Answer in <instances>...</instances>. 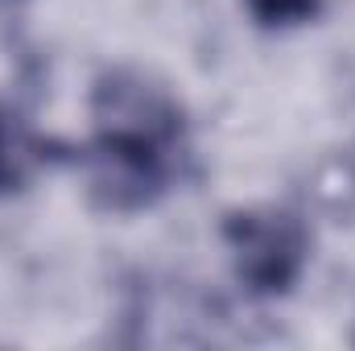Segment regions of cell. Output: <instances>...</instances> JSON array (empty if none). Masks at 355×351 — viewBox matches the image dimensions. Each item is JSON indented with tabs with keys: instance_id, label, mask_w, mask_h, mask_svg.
Returning a JSON list of instances; mask_svg holds the SVG:
<instances>
[{
	"instance_id": "cell-1",
	"label": "cell",
	"mask_w": 355,
	"mask_h": 351,
	"mask_svg": "<svg viewBox=\"0 0 355 351\" xmlns=\"http://www.w3.org/2000/svg\"><path fill=\"white\" fill-rule=\"evenodd\" d=\"M223 240L236 264V277L261 298L289 293L310 252L306 228L289 211H277V207H252V211L227 215Z\"/></svg>"
},
{
	"instance_id": "cell-5",
	"label": "cell",
	"mask_w": 355,
	"mask_h": 351,
	"mask_svg": "<svg viewBox=\"0 0 355 351\" xmlns=\"http://www.w3.org/2000/svg\"><path fill=\"white\" fill-rule=\"evenodd\" d=\"M17 178V166H12V149H8V141H4V132H0V186H8Z\"/></svg>"
},
{
	"instance_id": "cell-2",
	"label": "cell",
	"mask_w": 355,
	"mask_h": 351,
	"mask_svg": "<svg viewBox=\"0 0 355 351\" xmlns=\"http://www.w3.org/2000/svg\"><path fill=\"white\" fill-rule=\"evenodd\" d=\"M95 137L116 145H137L174 157L182 141V112L162 87H153L145 75L112 71L95 83L91 95Z\"/></svg>"
},
{
	"instance_id": "cell-3",
	"label": "cell",
	"mask_w": 355,
	"mask_h": 351,
	"mask_svg": "<svg viewBox=\"0 0 355 351\" xmlns=\"http://www.w3.org/2000/svg\"><path fill=\"white\" fill-rule=\"evenodd\" d=\"M170 162L174 157H166V153L137 149V145H116V141L95 137L87 157L91 198L99 207H107V211H141L166 190Z\"/></svg>"
},
{
	"instance_id": "cell-4",
	"label": "cell",
	"mask_w": 355,
	"mask_h": 351,
	"mask_svg": "<svg viewBox=\"0 0 355 351\" xmlns=\"http://www.w3.org/2000/svg\"><path fill=\"white\" fill-rule=\"evenodd\" d=\"M252 17L261 25H272V29H285V25H297V21H310L318 0H248Z\"/></svg>"
}]
</instances>
